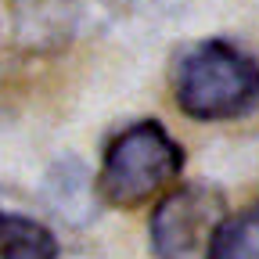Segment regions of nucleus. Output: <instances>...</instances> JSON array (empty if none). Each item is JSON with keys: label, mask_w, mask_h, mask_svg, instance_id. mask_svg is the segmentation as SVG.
Instances as JSON below:
<instances>
[{"label": "nucleus", "mask_w": 259, "mask_h": 259, "mask_svg": "<svg viewBox=\"0 0 259 259\" xmlns=\"http://www.w3.org/2000/svg\"><path fill=\"white\" fill-rule=\"evenodd\" d=\"M173 94L198 122L248 115L259 105V61L227 40H202L180 54Z\"/></svg>", "instance_id": "1"}, {"label": "nucleus", "mask_w": 259, "mask_h": 259, "mask_svg": "<svg viewBox=\"0 0 259 259\" xmlns=\"http://www.w3.org/2000/svg\"><path fill=\"white\" fill-rule=\"evenodd\" d=\"M184 169V148L158 119H141L126 126L105 151L97 191L119 209L144 205Z\"/></svg>", "instance_id": "2"}, {"label": "nucleus", "mask_w": 259, "mask_h": 259, "mask_svg": "<svg viewBox=\"0 0 259 259\" xmlns=\"http://www.w3.org/2000/svg\"><path fill=\"white\" fill-rule=\"evenodd\" d=\"M227 220V198L220 187L184 184L173 187L151 212L155 259H205L216 227Z\"/></svg>", "instance_id": "3"}, {"label": "nucleus", "mask_w": 259, "mask_h": 259, "mask_svg": "<svg viewBox=\"0 0 259 259\" xmlns=\"http://www.w3.org/2000/svg\"><path fill=\"white\" fill-rule=\"evenodd\" d=\"M0 259H58V241L44 223L0 212Z\"/></svg>", "instance_id": "4"}, {"label": "nucleus", "mask_w": 259, "mask_h": 259, "mask_svg": "<svg viewBox=\"0 0 259 259\" xmlns=\"http://www.w3.org/2000/svg\"><path fill=\"white\" fill-rule=\"evenodd\" d=\"M205 259H259V198L216 227Z\"/></svg>", "instance_id": "5"}]
</instances>
